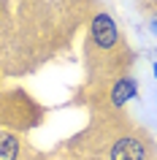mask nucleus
<instances>
[{
    "mask_svg": "<svg viewBox=\"0 0 157 160\" xmlns=\"http://www.w3.org/2000/svg\"><path fill=\"white\" fill-rule=\"evenodd\" d=\"M92 41L95 46L103 52H111L119 43V30H116V22L108 17L106 11H100L98 17L92 19Z\"/></svg>",
    "mask_w": 157,
    "mask_h": 160,
    "instance_id": "1",
    "label": "nucleus"
},
{
    "mask_svg": "<svg viewBox=\"0 0 157 160\" xmlns=\"http://www.w3.org/2000/svg\"><path fill=\"white\" fill-rule=\"evenodd\" d=\"M111 160H144V147L135 138H119L111 149Z\"/></svg>",
    "mask_w": 157,
    "mask_h": 160,
    "instance_id": "2",
    "label": "nucleus"
},
{
    "mask_svg": "<svg viewBox=\"0 0 157 160\" xmlns=\"http://www.w3.org/2000/svg\"><path fill=\"white\" fill-rule=\"evenodd\" d=\"M135 90H138L135 79H133V76H122L114 84V90H111V103H114V106H125V103L135 95Z\"/></svg>",
    "mask_w": 157,
    "mask_h": 160,
    "instance_id": "3",
    "label": "nucleus"
},
{
    "mask_svg": "<svg viewBox=\"0 0 157 160\" xmlns=\"http://www.w3.org/2000/svg\"><path fill=\"white\" fill-rule=\"evenodd\" d=\"M17 155H19L17 138L8 133H0V160H17Z\"/></svg>",
    "mask_w": 157,
    "mask_h": 160,
    "instance_id": "4",
    "label": "nucleus"
},
{
    "mask_svg": "<svg viewBox=\"0 0 157 160\" xmlns=\"http://www.w3.org/2000/svg\"><path fill=\"white\" fill-rule=\"evenodd\" d=\"M152 71H155V79H157V62H155V65H152Z\"/></svg>",
    "mask_w": 157,
    "mask_h": 160,
    "instance_id": "5",
    "label": "nucleus"
}]
</instances>
